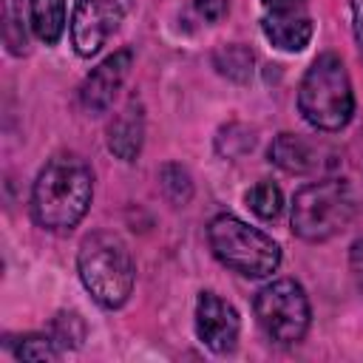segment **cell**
Wrapping results in <instances>:
<instances>
[{"instance_id":"obj_1","label":"cell","mask_w":363,"mask_h":363,"mask_svg":"<svg viewBox=\"0 0 363 363\" xmlns=\"http://www.w3.org/2000/svg\"><path fill=\"white\" fill-rule=\"evenodd\" d=\"M94 199V173L74 156L60 153L45 162L31 190V216L43 230L65 233L82 221Z\"/></svg>"},{"instance_id":"obj_2","label":"cell","mask_w":363,"mask_h":363,"mask_svg":"<svg viewBox=\"0 0 363 363\" xmlns=\"http://www.w3.org/2000/svg\"><path fill=\"white\" fill-rule=\"evenodd\" d=\"M77 272L91 298L105 309H119L136 281V267L128 244L105 230H96L82 238L77 252Z\"/></svg>"},{"instance_id":"obj_3","label":"cell","mask_w":363,"mask_h":363,"mask_svg":"<svg viewBox=\"0 0 363 363\" xmlns=\"http://www.w3.org/2000/svg\"><path fill=\"white\" fill-rule=\"evenodd\" d=\"M298 111L318 130H340L354 113L352 79L343 60L332 51L320 54L301 79Z\"/></svg>"},{"instance_id":"obj_4","label":"cell","mask_w":363,"mask_h":363,"mask_svg":"<svg viewBox=\"0 0 363 363\" xmlns=\"http://www.w3.org/2000/svg\"><path fill=\"white\" fill-rule=\"evenodd\" d=\"M357 213V193L343 179H323L301 187L292 199V233L303 241H329Z\"/></svg>"},{"instance_id":"obj_5","label":"cell","mask_w":363,"mask_h":363,"mask_svg":"<svg viewBox=\"0 0 363 363\" xmlns=\"http://www.w3.org/2000/svg\"><path fill=\"white\" fill-rule=\"evenodd\" d=\"M207 241L213 255L233 272L244 278H267L281 264V247L247 221L221 213L207 227Z\"/></svg>"},{"instance_id":"obj_6","label":"cell","mask_w":363,"mask_h":363,"mask_svg":"<svg viewBox=\"0 0 363 363\" xmlns=\"http://www.w3.org/2000/svg\"><path fill=\"white\" fill-rule=\"evenodd\" d=\"M255 318L264 335L275 343H298L309 329V298L292 278H278L255 295Z\"/></svg>"},{"instance_id":"obj_7","label":"cell","mask_w":363,"mask_h":363,"mask_svg":"<svg viewBox=\"0 0 363 363\" xmlns=\"http://www.w3.org/2000/svg\"><path fill=\"white\" fill-rule=\"evenodd\" d=\"M125 11L113 0H77L71 11V43L79 57H94L119 28Z\"/></svg>"},{"instance_id":"obj_8","label":"cell","mask_w":363,"mask_h":363,"mask_svg":"<svg viewBox=\"0 0 363 363\" xmlns=\"http://www.w3.org/2000/svg\"><path fill=\"white\" fill-rule=\"evenodd\" d=\"M238 332H241V320H238L235 306L227 303L216 292H201L196 301V335H199V340L210 352L227 354L235 349Z\"/></svg>"},{"instance_id":"obj_9","label":"cell","mask_w":363,"mask_h":363,"mask_svg":"<svg viewBox=\"0 0 363 363\" xmlns=\"http://www.w3.org/2000/svg\"><path fill=\"white\" fill-rule=\"evenodd\" d=\"M133 65V51L130 48H119L113 51L108 60H102L82 82L79 88V102L88 113H105L113 105V96L119 94L122 82L128 79Z\"/></svg>"},{"instance_id":"obj_10","label":"cell","mask_w":363,"mask_h":363,"mask_svg":"<svg viewBox=\"0 0 363 363\" xmlns=\"http://www.w3.org/2000/svg\"><path fill=\"white\" fill-rule=\"evenodd\" d=\"M261 31L275 48L301 51L312 40V17L303 11V6H298V9H269L261 17Z\"/></svg>"},{"instance_id":"obj_11","label":"cell","mask_w":363,"mask_h":363,"mask_svg":"<svg viewBox=\"0 0 363 363\" xmlns=\"http://www.w3.org/2000/svg\"><path fill=\"white\" fill-rule=\"evenodd\" d=\"M145 139V111L139 99H128V105L108 125V147L122 162H133L142 150Z\"/></svg>"},{"instance_id":"obj_12","label":"cell","mask_w":363,"mask_h":363,"mask_svg":"<svg viewBox=\"0 0 363 363\" xmlns=\"http://www.w3.org/2000/svg\"><path fill=\"white\" fill-rule=\"evenodd\" d=\"M269 162L278 164L286 173H295V176L312 173L318 167L315 147L306 139L295 136V133H278L272 139V145H269Z\"/></svg>"},{"instance_id":"obj_13","label":"cell","mask_w":363,"mask_h":363,"mask_svg":"<svg viewBox=\"0 0 363 363\" xmlns=\"http://www.w3.org/2000/svg\"><path fill=\"white\" fill-rule=\"evenodd\" d=\"M28 23L37 40L54 45L65 28V0H28Z\"/></svg>"},{"instance_id":"obj_14","label":"cell","mask_w":363,"mask_h":363,"mask_svg":"<svg viewBox=\"0 0 363 363\" xmlns=\"http://www.w3.org/2000/svg\"><path fill=\"white\" fill-rule=\"evenodd\" d=\"M213 62H216V68L224 74V77H230V79H235V82H247L250 77H252V65H255V57H252V51L247 48V45H224V48H218L216 54H213Z\"/></svg>"},{"instance_id":"obj_15","label":"cell","mask_w":363,"mask_h":363,"mask_svg":"<svg viewBox=\"0 0 363 363\" xmlns=\"http://www.w3.org/2000/svg\"><path fill=\"white\" fill-rule=\"evenodd\" d=\"M3 43H6L9 54H14V57H23L28 51L23 0H3Z\"/></svg>"},{"instance_id":"obj_16","label":"cell","mask_w":363,"mask_h":363,"mask_svg":"<svg viewBox=\"0 0 363 363\" xmlns=\"http://www.w3.org/2000/svg\"><path fill=\"white\" fill-rule=\"evenodd\" d=\"M244 199H247V207L258 218H267V221L275 218L281 213V207H284V193H281V187L275 182H258V184H252Z\"/></svg>"},{"instance_id":"obj_17","label":"cell","mask_w":363,"mask_h":363,"mask_svg":"<svg viewBox=\"0 0 363 363\" xmlns=\"http://www.w3.org/2000/svg\"><path fill=\"white\" fill-rule=\"evenodd\" d=\"M48 335L60 349H79L85 340V320L77 312H57Z\"/></svg>"},{"instance_id":"obj_18","label":"cell","mask_w":363,"mask_h":363,"mask_svg":"<svg viewBox=\"0 0 363 363\" xmlns=\"http://www.w3.org/2000/svg\"><path fill=\"white\" fill-rule=\"evenodd\" d=\"M60 346L54 343L51 335H20L17 343H14V357L20 360H34V363H43V360H60Z\"/></svg>"},{"instance_id":"obj_19","label":"cell","mask_w":363,"mask_h":363,"mask_svg":"<svg viewBox=\"0 0 363 363\" xmlns=\"http://www.w3.org/2000/svg\"><path fill=\"white\" fill-rule=\"evenodd\" d=\"M159 182H162L164 196H167L173 204H187V201H190V196H193V182H190V173H187L182 164H176V162L164 164L162 173H159Z\"/></svg>"},{"instance_id":"obj_20","label":"cell","mask_w":363,"mask_h":363,"mask_svg":"<svg viewBox=\"0 0 363 363\" xmlns=\"http://www.w3.org/2000/svg\"><path fill=\"white\" fill-rule=\"evenodd\" d=\"M227 9H230V0H196V11L207 23H218L227 14Z\"/></svg>"},{"instance_id":"obj_21","label":"cell","mask_w":363,"mask_h":363,"mask_svg":"<svg viewBox=\"0 0 363 363\" xmlns=\"http://www.w3.org/2000/svg\"><path fill=\"white\" fill-rule=\"evenodd\" d=\"M349 272H352L354 284L363 289V238H357L349 250Z\"/></svg>"},{"instance_id":"obj_22","label":"cell","mask_w":363,"mask_h":363,"mask_svg":"<svg viewBox=\"0 0 363 363\" xmlns=\"http://www.w3.org/2000/svg\"><path fill=\"white\" fill-rule=\"evenodd\" d=\"M352 26H354L357 45L363 51V0H352Z\"/></svg>"},{"instance_id":"obj_23","label":"cell","mask_w":363,"mask_h":363,"mask_svg":"<svg viewBox=\"0 0 363 363\" xmlns=\"http://www.w3.org/2000/svg\"><path fill=\"white\" fill-rule=\"evenodd\" d=\"M267 9H298L303 6V0H264Z\"/></svg>"}]
</instances>
